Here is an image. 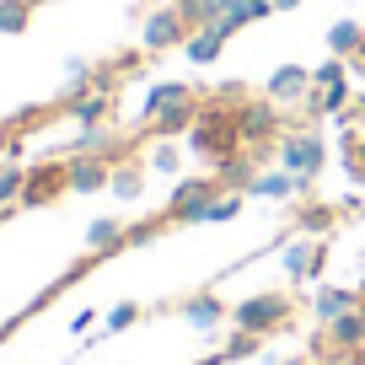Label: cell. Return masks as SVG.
<instances>
[{
	"label": "cell",
	"instance_id": "31",
	"mask_svg": "<svg viewBox=\"0 0 365 365\" xmlns=\"http://www.w3.org/2000/svg\"><path fill=\"white\" fill-rule=\"evenodd\" d=\"M11 150V118H0V156Z\"/></svg>",
	"mask_w": 365,
	"mask_h": 365
},
{
	"label": "cell",
	"instance_id": "22",
	"mask_svg": "<svg viewBox=\"0 0 365 365\" xmlns=\"http://www.w3.org/2000/svg\"><path fill=\"white\" fill-rule=\"evenodd\" d=\"M365 43V27L360 22H333L328 27V54H339V59H354V48Z\"/></svg>",
	"mask_w": 365,
	"mask_h": 365
},
{
	"label": "cell",
	"instance_id": "23",
	"mask_svg": "<svg viewBox=\"0 0 365 365\" xmlns=\"http://www.w3.org/2000/svg\"><path fill=\"white\" fill-rule=\"evenodd\" d=\"M33 22V0H0V38H22Z\"/></svg>",
	"mask_w": 365,
	"mask_h": 365
},
{
	"label": "cell",
	"instance_id": "21",
	"mask_svg": "<svg viewBox=\"0 0 365 365\" xmlns=\"http://www.w3.org/2000/svg\"><path fill=\"white\" fill-rule=\"evenodd\" d=\"M86 247L97 252V258H103V252H118V247H124V226H118L113 215L91 220V226H86Z\"/></svg>",
	"mask_w": 365,
	"mask_h": 365
},
{
	"label": "cell",
	"instance_id": "2",
	"mask_svg": "<svg viewBox=\"0 0 365 365\" xmlns=\"http://www.w3.org/2000/svg\"><path fill=\"white\" fill-rule=\"evenodd\" d=\"M296 317V301L285 296V290H258V296H247V301H237L231 307V322L237 328H247V333H279L285 322Z\"/></svg>",
	"mask_w": 365,
	"mask_h": 365
},
{
	"label": "cell",
	"instance_id": "10",
	"mask_svg": "<svg viewBox=\"0 0 365 365\" xmlns=\"http://www.w3.org/2000/svg\"><path fill=\"white\" fill-rule=\"evenodd\" d=\"M178 317L188 322V328H199V333H215L220 322L231 317V312H226V301H220L215 290H194V296H182V301H178Z\"/></svg>",
	"mask_w": 365,
	"mask_h": 365
},
{
	"label": "cell",
	"instance_id": "20",
	"mask_svg": "<svg viewBox=\"0 0 365 365\" xmlns=\"http://www.w3.org/2000/svg\"><path fill=\"white\" fill-rule=\"evenodd\" d=\"M108 194L124 199V205H135V199L145 194V167H140V161H113V182H108Z\"/></svg>",
	"mask_w": 365,
	"mask_h": 365
},
{
	"label": "cell",
	"instance_id": "1",
	"mask_svg": "<svg viewBox=\"0 0 365 365\" xmlns=\"http://www.w3.org/2000/svg\"><path fill=\"white\" fill-rule=\"evenodd\" d=\"M237 97H242V91H226L220 103H205V108H199V124L188 129V150H194L199 161H220V156H237V150H242Z\"/></svg>",
	"mask_w": 365,
	"mask_h": 365
},
{
	"label": "cell",
	"instance_id": "30",
	"mask_svg": "<svg viewBox=\"0 0 365 365\" xmlns=\"http://www.w3.org/2000/svg\"><path fill=\"white\" fill-rule=\"evenodd\" d=\"M135 322H140V307H135V301H118V307L108 312V333H124V328H135Z\"/></svg>",
	"mask_w": 365,
	"mask_h": 365
},
{
	"label": "cell",
	"instance_id": "3",
	"mask_svg": "<svg viewBox=\"0 0 365 365\" xmlns=\"http://www.w3.org/2000/svg\"><path fill=\"white\" fill-rule=\"evenodd\" d=\"M279 167L296 172V178H307V182H317V172L328 167V145H322V135L312 124L279 135Z\"/></svg>",
	"mask_w": 365,
	"mask_h": 365
},
{
	"label": "cell",
	"instance_id": "7",
	"mask_svg": "<svg viewBox=\"0 0 365 365\" xmlns=\"http://www.w3.org/2000/svg\"><path fill=\"white\" fill-rule=\"evenodd\" d=\"M54 103H59V113H70L81 129H97V124H108V118H113V91H108V86L76 91V97H54Z\"/></svg>",
	"mask_w": 365,
	"mask_h": 365
},
{
	"label": "cell",
	"instance_id": "28",
	"mask_svg": "<svg viewBox=\"0 0 365 365\" xmlns=\"http://www.w3.org/2000/svg\"><path fill=\"white\" fill-rule=\"evenodd\" d=\"M150 172H167V178H172V172H178L182 167V150L178 145H172V140H150Z\"/></svg>",
	"mask_w": 365,
	"mask_h": 365
},
{
	"label": "cell",
	"instance_id": "29",
	"mask_svg": "<svg viewBox=\"0 0 365 365\" xmlns=\"http://www.w3.org/2000/svg\"><path fill=\"white\" fill-rule=\"evenodd\" d=\"M354 70H349V59H339V54H328L317 70H312V86H339V81H349Z\"/></svg>",
	"mask_w": 365,
	"mask_h": 365
},
{
	"label": "cell",
	"instance_id": "18",
	"mask_svg": "<svg viewBox=\"0 0 365 365\" xmlns=\"http://www.w3.org/2000/svg\"><path fill=\"white\" fill-rule=\"evenodd\" d=\"M339 226V205H328V199H307V205H296V231L301 237H322V231Z\"/></svg>",
	"mask_w": 365,
	"mask_h": 365
},
{
	"label": "cell",
	"instance_id": "15",
	"mask_svg": "<svg viewBox=\"0 0 365 365\" xmlns=\"http://www.w3.org/2000/svg\"><path fill=\"white\" fill-rule=\"evenodd\" d=\"M220 194H226V188H220L215 172H205V178H182L178 188H172L167 210H188V205H205V199H220Z\"/></svg>",
	"mask_w": 365,
	"mask_h": 365
},
{
	"label": "cell",
	"instance_id": "5",
	"mask_svg": "<svg viewBox=\"0 0 365 365\" xmlns=\"http://www.w3.org/2000/svg\"><path fill=\"white\" fill-rule=\"evenodd\" d=\"M59 194H70L65 161H38V167H27V188H22L16 205H22V210H43V205H54Z\"/></svg>",
	"mask_w": 365,
	"mask_h": 365
},
{
	"label": "cell",
	"instance_id": "25",
	"mask_svg": "<svg viewBox=\"0 0 365 365\" xmlns=\"http://www.w3.org/2000/svg\"><path fill=\"white\" fill-rule=\"evenodd\" d=\"M182 97H194V91L182 86V81H161V86H150V91H145V113H140V118H156L161 108L182 103Z\"/></svg>",
	"mask_w": 365,
	"mask_h": 365
},
{
	"label": "cell",
	"instance_id": "26",
	"mask_svg": "<svg viewBox=\"0 0 365 365\" xmlns=\"http://www.w3.org/2000/svg\"><path fill=\"white\" fill-rule=\"evenodd\" d=\"M22 188H27V167L22 161H0V210L11 199H22Z\"/></svg>",
	"mask_w": 365,
	"mask_h": 365
},
{
	"label": "cell",
	"instance_id": "34",
	"mask_svg": "<svg viewBox=\"0 0 365 365\" xmlns=\"http://www.w3.org/2000/svg\"><path fill=\"white\" fill-rule=\"evenodd\" d=\"M279 365H312V360H301V354H296V360H279Z\"/></svg>",
	"mask_w": 365,
	"mask_h": 365
},
{
	"label": "cell",
	"instance_id": "8",
	"mask_svg": "<svg viewBox=\"0 0 365 365\" xmlns=\"http://www.w3.org/2000/svg\"><path fill=\"white\" fill-rule=\"evenodd\" d=\"M199 97H182V103H172V108H161L156 118H145V140H178V135H188V129L199 124Z\"/></svg>",
	"mask_w": 365,
	"mask_h": 365
},
{
	"label": "cell",
	"instance_id": "17",
	"mask_svg": "<svg viewBox=\"0 0 365 365\" xmlns=\"http://www.w3.org/2000/svg\"><path fill=\"white\" fill-rule=\"evenodd\" d=\"M279 263H285V274L296 279V285L312 279V274H317V237H301V231H296V242L279 252Z\"/></svg>",
	"mask_w": 365,
	"mask_h": 365
},
{
	"label": "cell",
	"instance_id": "9",
	"mask_svg": "<svg viewBox=\"0 0 365 365\" xmlns=\"http://www.w3.org/2000/svg\"><path fill=\"white\" fill-rule=\"evenodd\" d=\"M65 172H70V194H103L108 182H113V161L86 156V150H76V156L65 161Z\"/></svg>",
	"mask_w": 365,
	"mask_h": 365
},
{
	"label": "cell",
	"instance_id": "35",
	"mask_svg": "<svg viewBox=\"0 0 365 365\" xmlns=\"http://www.w3.org/2000/svg\"><path fill=\"white\" fill-rule=\"evenodd\" d=\"M322 365H344V354H333V360H322Z\"/></svg>",
	"mask_w": 365,
	"mask_h": 365
},
{
	"label": "cell",
	"instance_id": "32",
	"mask_svg": "<svg viewBox=\"0 0 365 365\" xmlns=\"http://www.w3.org/2000/svg\"><path fill=\"white\" fill-rule=\"evenodd\" d=\"M349 70H354V76H365V43H360V48H354V59H349Z\"/></svg>",
	"mask_w": 365,
	"mask_h": 365
},
{
	"label": "cell",
	"instance_id": "27",
	"mask_svg": "<svg viewBox=\"0 0 365 365\" xmlns=\"http://www.w3.org/2000/svg\"><path fill=\"white\" fill-rule=\"evenodd\" d=\"M263 349V333H247V328H237L226 339V349H220V360H252V354Z\"/></svg>",
	"mask_w": 365,
	"mask_h": 365
},
{
	"label": "cell",
	"instance_id": "4",
	"mask_svg": "<svg viewBox=\"0 0 365 365\" xmlns=\"http://www.w3.org/2000/svg\"><path fill=\"white\" fill-rule=\"evenodd\" d=\"M188 33H194V27L182 22L178 6H156V11H145V22H140V48H145V54H167V48L188 43Z\"/></svg>",
	"mask_w": 365,
	"mask_h": 365
},
{
	"label": "cell",
	"instance_id": "12",
	"mask_svg": "<svg viewBox=\"0 0 365 365\" xmlns=\"http://www.w3.org/2000/svg\"><path fill=\"white\" fill-rule=\"evenodd\" d=\"M210 172L220 178V188H226V194H252V182H258V161H252L247 150H237V156H220V161H210Z\"/></svg>",
	"mask_w": 365,
	"mask_h": 365
},
{
	"label": "cell",
	"instance_id": "6",
	"mask_svg": "<svg viewBox=\"0 0 365 365\" xmlns=\"http://www.w3.org/2000/svg\"><path fill=\"white\" fill-rule=\"evenodd\" d=\"M237 129H242V145H269L279 135V103L274 97H258V103H242L237 97Z\"/></svg>",
	"mask_w": 365,
	"mask_h": 365
},
{
	"label": "cell",
	"instance_id": "16",
	"mask_svg": "<svg viewBox=\"0 0 365 365\" xmlns=\"http://www.w3.org/2000/svg\"><path fill=\"white\" fill-rule=\"evenodd\" d=\"M307 188H312V182L296 178V172H285V167L258 172V182H252V194H258V199H296V194H307Z\"/></svg>",
	"mask_w": 365,
	"mask_h": 365
},
{
	"label": "cell",
	"instance_id": "14",
	"mask_svg": "<svg viewBox=\"0 0 365 365\" xmlns=\"http://www.w3.org/2000/svg\"><path fill=\"white\" fill-rule=\"evenodd\" d=\"M312 91V70L307 65H279L269 76V86H263V97H274V103H301Z\"/></svg>",
	"mask_w": 365,
	"mask_h": 365
},
{
	"label": "cell",
	"instance_id": "13",
	"mask_svg": "<svg viewBox=\"0 0 365 365\" xmlns=\"http://www.w3.org/2000/svg\"><path fill=\"white\" fill-rule=\"evenodd\" d=\"M322 339L333 344V354H344V349H365V307L339 312V317L322 328Z\"/></svg>",
	"mask_w": 365,
	"mask_h": 365
},
{
	"label": "cell",
	"instance_id": "24",
	"mask_svg": "<svg viewBox=\"0 0 365 365\" xmlns=\"http://www.w3.org/2000/svg\"><path fill=\"white\" fill-rule=\"evenodd\" d=\"M263 16H274V0H226V22L237 27H247V22H263Z\"/></svg>",
	"mask_w": 365,
	"mask_h": 365
},
{
	"label": "cell",
	"instance_id": "19",
	"mask_svg": "<svg viewBox=\"0 0 365 365\" xmlns=\"http://www.w3.org/2000/svg\"><path fill=\"white\" fill-rule=\"evenodd\" d=\"M360 307V290H339V285H322L317 296H312V317L322 322V328H328L333 317H339V312H354Z\"/></svg>",
	"mask_w": 365,
	"mask_h": 365
},
{
	"label": "cell",
	"instance_id": "33",
	"mask_svg": "<svg viewBox=\"0 0 365 365\" xmlns=\"http://www.w3.org/2000/svg\"><path fill=\"white\" fill-rule=\"evenodd\" d=\"M301 0H274V11H296Z\"/></svg>",
	"mask_w": 365,
	"mask_h": 365
},
{
	"label": "cell",
	"instance_id": "36",
	"mask_svg": "<svg viewBox=\"0 0 365 365\" xmlns=\"http://www.w3.org/2000/svg\"><path fill=\"white\" fill-rule=\"evenodd\" d=\"M360 307H365V285H360Z\"/></svg>",
	"mask_w": 365,
	"mask_h": 365
},
{
	"label": "cell",
	"instance_id": "11",
	"mask_svg": "<svg viewBox=\"0 0 365 365\" xmlns=\"http://www.w3.org/2000/svg\"><path fill=\"white\" fill-rule=\"evenodd\" d=\"M231 38H237V27H231V22L194 27V33H188V43H182V54L194 59V65H215V59H220V48H226Z\"/></svg>",
	"mask_w": 365,
	"mask_h": 365
}]
</instances>
